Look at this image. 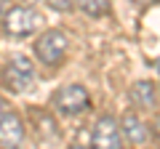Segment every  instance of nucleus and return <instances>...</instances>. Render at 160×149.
<instances>
[{
	"label": "nucleus",
	"mask_w": 160,
	"mask_h": 149,
	"mask_svg": "<svg viewBox=\"0 0 160 149\" xmlns=\"http://www.w3.org/2000/svg\"><path fill=\"white\" fill-rule=\"evenodd\" d=\"M67 51H69V37L62 29H46L35 40V56L46 67H59L67 56Z\"/></svg>",
	"instance_id": "f257e3e1"
},
{
	"label": "nucleus",
	"mask_w": 160,
	"mask_h": 149,
	"mask_svg": "<svg viewBox=\"0 0 160 149\" xmlns=\"http://www.w3.org/2000/svg\"><path fill=\"white\" fill-rule=\"evenodd\" d=\"M35 80V67L32 61H29L27 56H11L6 61V67H3V72H0V83H3V88L11 93H22L27 91L29 85H32Z\"/></svg>",
	"instance_id": "f03ea898"
},
{
	"label": "nucleus",
	"mask_w": 160,
	"mask_h": 149,
	"mask_svg": "<svg viewBox=\"0 0 160 149\" xmlns=\"http://www.w3.org/2000/svg\"><path fill=\"white\" fill-rule=\"evenodd\" d=\"M43 27V16L32 6H13L3 19V29L13 37H27Z\"/></svg>",
	"instance_id": "7ed1b4c3"
},
{
	"label": "nucleus",
	"mask_w": 160,
	"mask_h": 149,
	"mask_svg": "<svg viewBox=\"0 0 160 149\" xmlns=\"http://www.w3.org/2000/svg\"><path fill=\"white\" fill-rule=\"evenodd\" d=\"M88 104H91L88 91L83 85H78V83L62 85L56 93H53V99H51V107L56 109L59 115H64V117H75V115H80V112H86Z\"/></svg>",
	"instance_id": "20e7f679"
},
{
	"label": "nucleus",
	"mask_w": 160,
	"mask_h": 149,
	"mask_svg": "<svg viewBox=\"0 0 160 149\" xmlns=\"http://www.w3.org/2000/svg\"><path fill=\"white\" fill-rule=\"evenodd\" d=\"M91 147L93 149H123V128L115 123V117L104 115L96 120Z\"/></svg>",
	"instance_id": "39448f33"
},
{
	"label": "nucleus",
	"mask_w": 160,
	"mask_h": 149,
	"mask_svg": "<svg viewBox=\"0 0 160 149\" xmlns=\"http://www.w3.org/2000/svg\"><path fill=\"white\" fill-rule=\"evenodd\" d=\"M24 141V123L16 112L0 117V149H19Z\"/></svg>",
	"instance_id": "423d86ee"
},
{
	"label": "nucleus",
	"mask_w": 160,
	"mask_h": 149,
	"mask_svg": "<svg viewBox=\"0 0 160 149\" xmlns=\"http://www.w3.org/2000/svg\"><path fill=\"white\" fill-rule=\"evenodd\" d=\"M131 104L139 109H155V101H158V91H155V83L149 80H136L131 85Z\"/></svg>",
	"instance_id": "0eeeda50"
},
{
	"label": "nucleus",
	"mask_w": 160,
	"mask_h": 149,
	"mask_svg": "<svg viewBox=\"0 0 160 149\" xmlns=\"http://www.w3.org/2000/svg\"><path fill=\"white\" fill-rule=\"evenodd\" d=\"M120 128H123V136H126L131 144H144V141L149 138V128H147V123L139 120L133 112H126V115H123Z\"/></svg>",
	"instance_id": "6e6552de"
},
{
	"label": "nucleus",
	"mask_w": 160,
	"mask_h": 149,
	"mask_svg": "<svg viewBox=\"0 0 160 149\" xmlns=\"http://www.w3.org/2000/svg\"><path fill=\"white\" fill-rule=\"evenodd\" d=\"M75 8H80L91 19H102L109 13V0H75Z\"/></svg>",
	"instance_id": "1a4fd4ad"
},
{
	"label": "nucleus",
	"mask_w": 160,
	"mask_h": 149,
	"mask_svg": "<svg viewBox=\"0 0 160 149\" xmlns=\"http://www.w3.org/2000/svg\"><path fill=\"white\" fill-rule=\"evenodd\" d=\"M46 3L53 8V11H62V13H69L75 8V0H46Z\"/></svg>",
	"instance_id": "9d476101"
},
{
	"label": "nucleus",
	"mask_w": 160,
	"mask_h": 149,
	"mask_svg": "<svg viewBox=\"0 0 160 149\" xmlns=\"http://www.w3.org/2000/svg\"><path fill=\"white\" fill-rule=\"evenodd\" d=\"M11 11V6H8V0H0V22L6 19V13Z\"/></svg>",
	"instance_id": "9b49d317"
},
{
	"label": "nucleus",
	"mask_w": 160,
	"mask_h": 149,
	"mask_svg": "<svg viewBox=\"0 0 160 149\" xmlns=\"http://www.w3.org/2000/svg\"><path fill=\"white\" fill-rule=\"evenodd\" d=\"M19 6H32V3H38V0H16Z\"/></svg>",
	"instance_id": "f8f14e48"
},
{
	"label": "nucleus",
	"mask_w": 160,
	"mask_h": 149,
	"mask_svg": "<svg viewBox=\"0 0 160 149\" xmlns=\"http://www.w3.org/2000/svg\"><path fill=\"white\" fill-rule=\"evenodd\" d=\"M155 133L160 136V115H158V120H155Z\"/></svg>",
	"instance_id": "ddd939ff"
},
{
	"label": "nucleus",
	"mask_w": 160,
	"mask_h": 149,
	"mask_svg": "<svg viewBox=\"0 0 160 149\" xmlns=\"http://www.w3.org/2000/svg\"><path fill=\"white\" fill-rule=\"evenodd\" d=\"M133 3H139V6H149V3H155V0H133Z\"/></svg>",
	"instance_id": "4468645a"
},
{
	"label": "nucleus",
	"mask_w": 160,
	"mask_h": 149,
	"mask_svg": "<svg viewBox=\"0 0 160 149\" xmlns=\"http://www.w3.org/2000/svg\"><path fill=\"white\" fill-rule=\"evenodd\" d=\"M3 115H6V112H3V99H0V117H3Z\"/></svg>",
	"instance_id": "2eb2a0df"
},
{
	"label": "nucleus",
	"mask_w": 160,
	"mask_h": 149,
	"mask_svg": "<svg viewBox=\"0 0 160 149\" xmlns=\"http://www.w3.org/2000/svg\"><path fill=\"white\" fill-rule=\"evenodd\" d=\"M72 149H86V147H72ZM91 149H93V147H91Z\"/></svg>",
	"instance_id": "dca6fc26"
}]
</instances>
